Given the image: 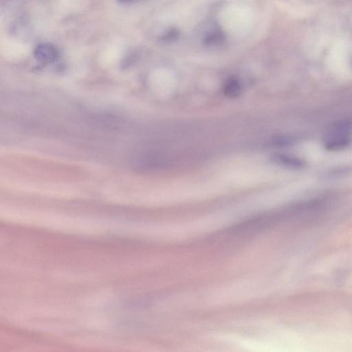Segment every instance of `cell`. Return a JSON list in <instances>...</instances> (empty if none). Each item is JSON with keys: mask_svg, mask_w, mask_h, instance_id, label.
Segmentation results:
<instances>
[{"mask_svg": "<svg viewBox=\"0 0 352 352\" xmlns=\"http://www.w3.org/2000/svg\"><path fill=\"white\" fill-rule=\"evenodd\" d=\"M224 39V34L219 29H212L206 35L205 39V44L208 46H215L222 43Z\"/></svg>", "mask_w": 352, "mask_h": 352, "instance_id": "4", "label": "cell"}, {"mask_svg": "<svg viewBox=\"0 0 352 352\" xmlns=\"http://www.w3.org/2000/svg\"><path fill=\"white\" fill-rule=\"evenodd\" d=\"M273 161L288 168H300L303 165V162L297 157L286 154H276L273 157Z\"/></svg>", "mask_w": 352, "mask_h": 352, "instance_id": "3", "label": "cell"}, {"mask_svg": "<svg viewBox=\"0 0 352 352\" xmlns=\"http://www.w3.org/2000/svg\"><path fill=\"white\" fill-rule=\"evenodd\" d=\"M178 31L176 29L170 30L168 31L166 34L164 35L162 39L165 41H172L177 39V36H178Z\"/></svg>", "mask_w": 352, "mask_h": 352, "instance_id": "6", "label": "cell"}, {"mask_svg": "<svg viewBox=\"0 0 352 352\" xmlns=\"http://www.w3.org/2000/svg\"><path fill=\"white\" fill-rule=\"evenodd\" d=\"M349 141L348 127L343 125H339L331 130L325 141V145L331 150H337L346 147Z\"/></svg>", "mask_w": 352, "mask_h": 352, "instance_id": "1", "label": "cell"}, {"mask_svg": "<svg viewBox=\"0 0 352 352\" xmlns=\"http://www.w3.org/2000/svg\"><path fill=\"white\" fill-rule=\"evenodd\" d=\"M139 1H141V0H117L118 2L121 4H130V3L137 2Z\"/></svg>", "mask_w": 352, "mask_h": 352, "instance_id": "7", "label": "cell"}, {"mask_svg": "<svg viewBox=\"0 0 352 352\" xmlns=\"http://www.w3.org/2000/svg\"><path fill=\"white\" fill-rule=\"evenodd\" d=\"M35 57L38 62L42 64H50L58 57V50L50 43H40L34 51Z\"/></svg>", "mask_w": 352, "mask_h": 352, "instance_id": "2", "label": "cell"}, {"mask_svg": "<svg viewBox=\"0 0 352 352\" xmlns=\"http://www.w3.org/2000/svg\"><path fill=\"white\" fill-rule=\"evenodd\" d=\"M224 91L226 96L234 98L240 95L242 91L241 85L238 80L232 78L226 82Z\"/></svg>", "mask_w": 352, "mask_h": 352, "instance_id": "5", "label": "cell"}]
</instances>
